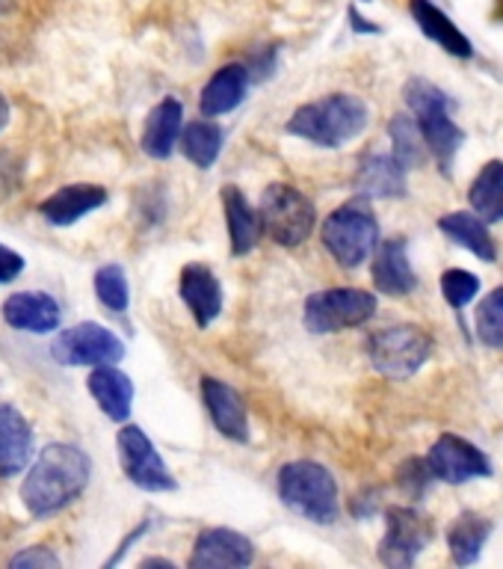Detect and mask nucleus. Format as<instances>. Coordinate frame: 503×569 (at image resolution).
Segmentation results:
<instances>
[{
	"instance_id": "nucleus-23",
	"label": "nucleus",
	"mask_w": 503,
	"mask_h": 569,
	"mask_svg": "<svg viewBox=\"0 0 503 569\" xmlns=\"http://www.w3.org/2000/svg\"><path fill=\"white\" fill-rule=\"evenodd\" d=\"M222 211H225V222H229L231 238V256H247L258 247V240L264 234V222L261 213L249 204L243 190L234 184L222 187Z\"/></svg>"
},
{
	"instance_id": "nucleus-27",
	"label": "nucleus",
	"mask_w": 503,
	"mask_h": 569,
	"mask_svg": "<svg viewBox=\"0 0 503 569\" xmlns=\"http://www.w3.org/2000/svg\"><path fill=\"white\" fill-rule=\"evenodd\" d=\"M489 537H492V522H489L486 516L474 513V510H465V513L456 516V522H453L451 531H447L451 558L456 560L460 567L477 563Z\"/></svg>"
},
{
	"instance_id": "nucleus-9",
	"label": "nucleus",
	"mask_w": 503,
	"mask_h": 569,
	"mask_svg": "<svg viewBox=\"0 0 503 569\" xmlns=\"http://www.w3.org/2000/svg\"><path fill=\"white\" fill-rule=\"evenodd\" d=\"M51 356L57 365L69 368H95V365H115L124 359L122 338L113 329L101 327L95 320H83L62 329L51 341Z\"/></svg>"
},
{
	"instance_id": "nucleus-28",
	"label": "nucleus",
	"mask_w": 503,
	"mask_h": 569,
	"mask_svg": "<svg viewBox=\"0 0 503 569\" xmlns=\"http://www.w3.org/2000/svg\"><path fill=\"white\" fill-rule=\"evenodd\" d=\"M469 202L486 222L503 220V160H489L480 169V176L471 181Z\"/></svg>"
},
{
	"instance_id": "nucleus-16",
	"label": "nucleus",
	"mask_w": 503,
	"mask_h": 569,
	"mask_svg": "<svg viewBox=\"0 0 503 569\" xmlns=\"http://www.w3.org/2000/svg\"><path fill=\"white\" fill-rule=\"evenodd\" d=\"M202 400L213 427H217L225 439H231V442H247V403H243L238 389H231L229 382L217 380V377H202Z\"/></svg>"
},
{
	"instance_id": "nucleus-18",
	"label": "nucleus",
	"mask_w": 503,
	"mask_h": 569,
	"mask_svg": "<svg viewBox=\"0 0 503 569\" xmlns=\"http://www.w3.org/2000/svg\"><path fill=\"white\" fill-rule=\"evenodd\" d=\"M355 190L368 199H400L406 196V167L394 158V151H368L355 169Z\"/></svg>"
},
{
	"instance_id": "nucleus-13",
	"label": "nucleus",
	"mask_w": 503,
	"mask_h": 569,
	"mask_svg": "<svg viewBox=\"0 0 503 569\" xmlns=\"http://www.w3.org/2000/svg\"><path fill=\"white\" fill-rule=\"evenodd\" d=\"M255 560V546L247 533L231 528H204L190 555L193 569H238Z\"/></svg>"
},
{
	"instance_id": "nucleus-20",
	"label": "nucleus",
	"mask_w": 503,
	"mask_h": 569,
	"mask_svg": "<svg viewBox=\"0 0 503 569\" xmlns=\"http://www.w3.org/2000/svg\"><path fill=\"white\" fill-rule=\"evenodd\" d=\"M181 131H184V107H181L178 98H163L145 116L140 137L142 151L151 160H167L181 142Z\"/></svg>"
},
{
	"instance_id": "nucleus-12",
	"label": "nucleus",
	"mask_w": 503,
	"mask_h": 569,
	"mask_svg": "<svg viewBox=\"0 0 503 569\" xmlns=\"http://www.w3.org/2000/svg\"><path fill=\"white\" fill-rule=\"evenodd\" d=\"M426 462L439 480L444 483H469L477 478H492V462L477 445H471L462 436L444 433L439 436V442L430 448Z\"/></svg>"
},
{
	"instance_id": "nucleus-30",
	"label": "nucleus",
	"mask_w": 503,
	"mask_h": 569,
	"mask_svg": "<svg viewBox=\"0 0 503 569\" xmlns=\"http://www.w3.org/2000/svg\"><path fill=\"white\" fill-rule=\"evenodd\" d=\"M389 133H391V142H394V149L391 151H394V158H398L406 169H418L426 158H430L424 131H421V124H418L415 116L398 113L394 119H391Z\"/></svg>"
},
{
	"instance_id": "nucleus-3",
	"label": "nucleus",
	"mask_w": 503,
	"mask_h": 569,
	"mask_svg": "<svg viewBox=\"0 0 503 569\" xmlns=\"http://www.w3.org/2000/svg\"><path fill=\"white\" fill-rule=\"evenodd\" d=\"M403 96H406L409 110H412L421 131H424L430 158L439 163L444 176H451L453 160H456L462 142H465V131L451 119V98L442 87H435L424 78L409 80L403 87Z\"/></svg>"
},
{
	"instance_id": "nucleus-5",
	"label": "nucleus",
	"mask_w": 503,
	"mask_h": 569,
	"mask_svg": "<svg viewBox=\"0 0 503 569\" xmlns=\"http://www.w3.org/2000/svg\"><path fill=\"white\" fill-rule=\"evenodd\" d=\"M279 496L293 513L318 525L338 522V483L326 466L314 460H296L279 471Z\"/></svg>"
},
{
	"instance_id": "nucleus-14",
	"label": "nucleus",
	"mask_w": 503,
	"mask_h": 569,
	"mask_svg": "<svg viewBox=\"0 0 503 569\" xmlns=\"http://www.w3.org/2000/svg\"><path fill=\"white\" fill-rule=\"evenodd\" d=\"M3 323L16 332H30V336H48L60 329L62 311L60 302L44 291H18L3 300Z\"/></svg>"
},
{
	"instance_id": "nucleus-39",
	"label": "nucleus",
	"mask_w": 503,
	"mask_h": 569,
	"mask_svg": "<svg viewBox=\"0 0 503 569\" xmlns=\"http://www.w3.org/2000/svg\"><path fill=\"white\" fill-rule=\"evenodd\" d=\"M18 9V0H0V18L12 16Z\"/></svg>"
},
{
	"instance_id": "nucleus-10",
	"label": "nucleus",
	"mask_w": 503,
	"mask_h": 569,
	"mask_svg": "<svg viewBox=\"0 0 503 569\" xmlns=\"http://www.w3.org/2000/svg\"><path fill=\"white\" fill-rule=\"evenodd\" d=\"M115 448H119V462H122L124 478L131 480L133 487L145 489V492H172L178 489L172 471L158 453L145 430L137 425L119 427L115 433Z\"/></svg>"
},
{
	"instance_id": "nucleus-31",
	"label": "nucleus",
	"mask_w": 503,
	"mask_h": 569,
	"mask_svg": "<svg viewBox=\"0 0 503 569\" xmlns=\"http://www.w3.org/2000/svg\"><path fill=\"white\" fill-rule=\"evenodd\" d=\"M95 297L101 300L107 311L122 315L131 306V288H128V276H124L122 264H104L95 270Z\"/></svg>"
},
{
	"instance_id": "nucleus-35",
	"label": "nucleus",
	"mask_w": 503,
	"mask_h": 569,
	"mask_svg": "<svg viewBox=\"0 0 503 569\" xmlns=\"http://www.w3.org/2000/svg\"><path fill=\"white\" fill-rule=\"evenodd\" d=\"M9 567H39V569H53L60 567V558L53 555L48 546H27V549L16 551L12 558H9Z\"/></svg>"
},
{
	"instance_id": "nucleus-34",
	"label": "nucleus",
	"mask_w": 503,
	"mask_h": 569,
	"mask_svg": "<svg viewBox=\"0 0 503 569\" xmlns=\"http://www.w3.org/2000/svg\"><path fill=\"white\" fill-rule=\"evenodd\" d=\"M433 478L435 475L426 460H406V466H400L398 471L400 489L412 498H424L426 487L433 483Z\"/></svg>"
},
{
	"instance_id": "nucleus-4",
	"label": "nucleus",
	"mask_w": 503,
	"mask_h": 569,
	"mask_svg": "<svg viewBox=\"0 0 503 569\" xmlns=\"http://www.w3.org/2000/svg\"><path fill=\"white\" fill-rule=\"evenodd\" d=\"M320 238H323L329 256L341 267L353 270V267L364 264L380 247V222H376L368 196H355L329 213Z\"/></svg>"
},
{
	"instance_id": "nucleus-32",
	"label": "nucleus",
	"mask_w": 503,
	"mask_h": 569,
	"mask_svg": "<svg viewBox=\"0 0 503 569\" xmlns=\"http://www.w3.org/2000/svg\"><path fill=\"white\" fill-rule=\"evenodd\" d=\"M477 336L483 345L503 350V288H495L477 306Z\"/></svg>"
},
{
	"instance_id": "nucleus-1",
	"label": "nucleus",
	"mask_w": 503,
	"mask_h": 569,
	"mask_svg": "<svg viewBox=\"0 0 503 569\" xmlns=\"http://www.w3.org/2000/svg\"><path fill=\"white\" fill-rule=\"evenodd\" d=\"M92 475V460L83 448L71 442L44 445L33 466L27 469L18 498L30 516L44 519L71 507L83 496Z\"/></svg>"
},
{
	"instance_id": "nucleus-2",
	"label": "nucleus",
	"mask_w": 503,
	"mask_h": 569,
	"mask_svg": "<svg viewBox=\"0 0 503 569\" xmlns=\"http://www.w3.org/2000/svg\"><path fill=\"white\" fill-rule=\"evenodd\" d=\"M368 122H371V110L362 98L350 92H332L296 107L288 119V133L323 149H341L364 133Z\"/></svg>"
},
{
	"instance_id": "nucleus-19",
	"label": "nucleus",
	"mask_w": 503,
	"mask_h": 569,
	"mask_svg": "<svg viewBox=\"0 0 503 569\" xmlns=\"http://www.w3.org/2000/svg\"><path fill=\"white\" fill-rule=\"evenodd\" d=\"M373 284L385 297H406L418 288V273L409 261L406 240L389 238L382 240L373 252Z\"/></svg>"
},
{
	"instance_id": "nucleus-15",
	"label": "nucleus",
	"mask_w": 503,
	"mask_h": 569,
	"mask_svg": "<svg viewBox=\"0 0 503 569\" xmlns=\"http://www.w3.org/2000/svg\"><path fill=\"white\" fill-rule=\"evenodd\" d=\"M178 293L195 318L199 329H208L222 311V284L211 267L202 261H193L181 270L178 279Z\"/></svg>"
},
{
	"instance_id": "nucleus-22",
	"label": "nucleus",
	"mask_w": 503,
	"mask_h": 569,
	"mask_svg": "<svg viewBox=\"0 0 503 569\" xmlns=\"http://www.w3.org/2000/svg\"><path fill=\"white\" fill-rule=\"evenodd\" d=\"M87 389L98 409L104 412L110 421L124 425L131 418L133 407V382L124 371H119L115 365H95L92 373L87 377Z\"/></svg>"
},
{
	"instance_id": "nucleus-37",
	"label": "nucleus",
	"mask_w": 503,
	"mask_h": 569,
	"mask_svg": "<svg viewBox=\"0 0 503 569\" xmlns=\"http://www.w3.org/2000/svg\"><path fill=\"white\" fill-rule=\"evenodd\" d=\"M350 21H353L355 33H380V27H371V21L359 16V9L355 7H350Z\"/></svg>"
},
{
	"instance_id": "nucleus-8",
	"label": "nucleus",
	"mask_w": 503,
	"mask_h": 569,
	"mask_svg": "<svg viewBox=\"0 0 503 569\" xmlns=\"http://www.w3.org/2000/svg\"><path fill=\"white\" fill-rule=\"evenodd\" d=\"M376 315V297L362 288H329L311 293L302 311V323L314 336H332L368 323Z\"/></svg>"
},
{
	"instance_id": "nucleus-17",
	"label": "nucleus",
	"mask_w": 503,
	"mask_h": 569,
	"mask_svg": "<svg viewBox=\"0 0 503 569\" xmlns=\"http://www.w3.org/2000/svg\"><path fill=\"white\" fill-rule=\"evenodd\" d=\"M107 199L110 193L101 184H66L53 190L44 202H39V213L44 222L66 229V226L83 220L87 213L98 211L101 204H107Z\"/></svg>"
},
{
	"instance_id": "nucleus-21",
	"label": "nucleus",
	"mask_w": 503,
	"mask_h": 569,
	"mask_svg": "<svg viewBox=\"0 0 503 569\" xmlns=\"http://www.w3.org/2000/svg\"><path fill=\"white\" fill-rule=\"evenodd\" d=\"M33 457V427L21 409L0 403V478H16Z\"/></svg>"
},
{
	"instance_id": "nucleus-7",
	"label": "nucleus",
	"mask_w": 503,
	"mask_h": 569,
	"mask_svg": "<svg viewBox=\"0 0 503 569\" xmlns=\"http://www.w3.org/2000/svg\"><path fill=\"white\" fill-rule=\"evenodd\" d=\"M261 222L279 247H300L318 226V213L309 196L293 184H270L261 193Z\"/></svg>"
},
{
	"instance_id": "nucleus-38",
	"label": "nucleus",
	"mask_w": 503,
	"mask_h": 569,
	"mask_svg": "<svg viewBox=\"0 0 503 569\" xmlns=\"http://www.w3.org/2000/svg\"><path fill=\"white\" fill-rule=\"evenodd\" d=\"M9 116H12V110H9V101H7V96H3V92H0V133L7 131Z\"/></svg>"
},
{
	"instance_id": "nucleus-40",
	"label": "nucleus",
	"mask_w": 503,
	"mask_h": 569,
	"mask_svg": "<svg viewBox=\"0 0 503 569\" xmlns=\"http://www.w3.org/2000/svg\"><path fill=\"white\" fill-rule=\"evenodd\" d=\"M142 567H172V560H163V558H145V560H142Z\"/></svg>"
},
{
	"instance_id": "nucleus-33",
	"label": "nucleus",
	"mask_w": 503,
	"mask_h": 569,
	"mask_svg": "<svg viewBox=\"0 0 503 569\" xmlns=\"http://www.w3.org/2000/svg\"><path fill=\"white\" fill-rule=\"evenodd\" d=\"M442 293L444 300H447V306H453V309H465V306L480 293V279L474 273H469V270H460V267L444 270Z\"/></svg>"
},
{
	"instance_id": "nucleus-24",
	"label": "nucleus",
	"mask_w": 503,
	"mask_h": 569,
	"mask_svg": "<svg viewBox=\"0 0 503 569\" xmlns=\"http://www.w3.org/2000/svg\"><path fill=\"white\" fill-rule=\"evenodd\" d=\"M409 12L415 18V24L421 27V33L426 39H433L439 48H444L453 57H462V60H469L471 53H474L469 36L462 33L460 27L453 24L451 18L444 16L433 0H409Z\"/></svg>"
},
{
	"instance_id": "nucleus-36",
	"label": "nucleus",
	"mask_w": 503,
	"mask_h": 569,
	"mask_svg": "<svg viewBox=\"0 0 503 569\" xmlns=\"http://www.w3.org/2000/svg\"><path fill=\"white\" fill-rule=\"evenodd\" d=\"M21 273H24V256H18L16 249L0 243V284L16 282Z\"/></svg>"
},
{
	"instance_id": "nucleus-6",
	"label": "nucleus",
	"mask_w": 503,
	"mask_h": 569,
	"mask_svg": "<svg viewBox=\"0 0 503 569\" xmlns=\"http://www.w3.org/2000/svg\"><path fill=\"white\" fill-rule=\"evenodd\" d=\"M371 365L389 380H409L415 377L433 356V338L415 323H400L373 332L368 341Z\"/></svg>"
},
{
	"instance_id": "nucleus-11",
	"label": "nucleus",
	"mask_w": 503,
	"mask_h": 569,
	"mask_svg": "<svg viewBox=\"0 0 503 569\" xmlns=\"http://www.w3.org/2000/svg\"><path fill=\"white\" fill-rule=\"evenodd\" d=\"M433 519L415 507L394 505L385 510V537L380 542V560L385 567H412L418 555L433 542Z\"/></svg>"
},
{
	"instance_id": "nucleus-25",
	"label": "nucleus",
	"mask_w": 503,
	"mask_h": 569,
	"mask_svg": "<svg viewBox=\"0 0 503 569\" xmlns=\"http://www.w3.org/2000/svg\"><path fill=\"white\" fill-rule=\"evenodd\" d=\"M249 87V69L240 66V62H229L222 66L217 74H213L202 89V98H199V110L202 116H222L231 113L234 107H240V101L247 98Z\"/></svg>"
},
{
	"instance_id": "nucleus-26",
	"label": "nucleus",
	"mask_w": 503,
	"mask_h": 569,
	"mask_svg": "<svg viewBox=\"0 0 503 569\" xmlns=\"http://www.w3.org/2000/svg\"><path fill=\"white\" fill-rule=\"evenodd\" d=\"M439 229L453 240V243H460L462 249H469L471 256H477L480 261H495L497 258V247L495 238L489 234L486 220L474 211H453L444 213L442 220H439Z\"/></svg>"
},
{
	"instance_id": "nucleus-29",
	"label": "nucleus",
	"mask_w": 503,
	"mask_h": 569,
	"mask_svg": "<svg viewBox=\"0 0 503 569\" xmlns=\"http://www.w3.org/2000/svg\"><path fill=\"white\" fill-rule=\"evenodd\" d=\"M222 140H225V133H222L220 124L208 122V119H199V122H190L181 131V151H184V158L199 169H211L217 163L222 151Z\"/></svg>"
}]
</instances>
